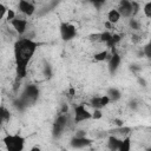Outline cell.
I'll return each mask as SVG.
<instances>
[{
  "instance_id": "obj_1",
  "label": "cell",
  "mask_w": 151,
  "mask_h": 151,
  "mask_svg": "<svg viewBox=\"0 0 151 151\" xmlns=\"http://www.w3.org/2000/svg\"><path fill=\"white\" fill-rule=\"evenodd\" d=\"M38 46L39 44L29 38H20L14 44V59L19 78H24L26 76L28 63L34 55Z\"/></svg>"
},
{
  "instance_id": "obj_2",
  "label": "cell",
  "mask_w": 151,
  "mask_h": 151,
  "mask_svg": "<svg viewBox=\"0 0 151 151\" xmlns=\"http://www.w3.org/2000/svg\"><path fill=\"white\" fill-rule=\"evenodd\" d=\"M4 144L9 151H21L25 146V138L20 134H7L4 138Z\"/></svg>"
},
{
  "instance_id": "obj_3",
  "label": "cell",
  "mask_w": 151,
  "mask_h": 151,
  "mask_svg": "<svg viewBox=\"0 0 151 151\" xmlns=\"http://www.w3.org/2000/svg\"><path fill=\"white\" fill-rule=\"evenodd\" d=\"M59 29H60V37H61V39L64 41H70L73 38H76V35H77V28H76V26L72 25V24H70V22L63 21L60 24Z\"/></svg>"
},
{
  "instance_id": "obj_4",
  "label": "cell",
  "mask_w": 151,
  "mask_h": 151,
  "mask_svg": "<svg viewBox=\"0 0 151 151\" xmlns=\"http://www.w3.org/2000/svg\"><path fill=\"white\" fill-rule=\"evenodd\" d=\"M67 122H68V119H67L66 113H63L61 112V114H59L58 118L55 119V122L53 123L52 132H53V136L54 137H59L64 132V130H65V127L67 125Z\"/></svg>"
},
{
  "instance_id": "obj_5",
  "label": "cell",
  "mask_w": 151,
  "mask_h": 151,
  "mask_svg": "<svg viewBox=\"0 0 151 151\" xmlns=\"http://www.w3.org/2000/svg\"><path fill=\"white\" fill-rule=\"evenodd\" d=\"M91 118H92V113L85 107L84 104H79L74 107V122L76 123L88 120Z\"/></svg>"
},
{
  "instance_id": "obj_6",
  "label": "cell",
  "mask_w": 151,
  "mask_h": 151,
  "mask_svg": "<svg viewBox=\"0 0 151 151\" xmlns=\"http://www.w3.org/2000/svg\"><path fill=\"white\" fill-rule=\"evenodd\" d=\"M38 96H39V88L35 85H28L25 88V92L21 99L24 100L25 104H28V101H32V103L35 101Z\"/></svg>"
},
{
  "instance_id": "obj_7",
  "label": "cell",
  "mask_w": 151,
  "mask_h": 151,
  "mask_svg": "<svg viewBox=\"0 0 151 151\" xmlns=\"http://www.w3.org/2000/svg\"><path fill=\"white\" fill-rule=\"evenodd\" d=\"M9 24L12 25V27L14 28V31L19 34L22 35L26 31H27V20L22 19V18H14L12 21H9Z\"/></svg>"
},
{
  "instance_id": "obj_8",
  "label": "cell",
  "mask_w": 151,
  "mask_h": 151,
  "mask_svg": "<svg viewBox=\"0 0 151 151\" xmlns=\"http://www.w3.org/2000/svg\"><path fill=\"white\" fill-rule=\"evenodd\" d=\"M18 7H19V11L21 13H24L25 15H27V17L33 15V13L35 12L34 5L31 1H28V0H19Z\"/></svg>"
},
{
  "instance_id": "obj_9",
  "label": "cell",
  "mask_w": 151,
  "mask_h": 151,
  "mask_svg": "<svg viewBox=\"0 0 151 151\" xmlns=\"http://www.w3.org/2000/svg\"><path fill=\"white\" fill-rule=\"evenodd\" d=\"M118 12L124 18H131L132 17V1L130 0H122L118 7Z\"/></svg>"
},
{
  "instance_id": "obj_10",
  "label": "cell",
  "mask_w": 151,
  "mask_h": 151,
  "mask_svg": "<svg viewBox=\"0 0 151 151\" xmlns=\"http://www.w3.org/2000/svg\"><path fill=\"white\" fill-rule=\"evenodd\" d=\"M92 143V140L91 139H88V138H86L85 136L84 137H74L72 140H71V145L73 146V147H77V149H79V147H85V146H87V145H90Z\"/></svg>"
},
{
  "instance_id": "obj_11",
  "label": "cell",
  "mask_w": 151,
  "mask_h": 151,
  "mask_svg": "<svg viewBox=\"0 0 151 151\" xmlns=\"http://www.w3.org/2000/svg\"><path fill=\"white\" fill-rule=\"evenodd\" d=\"M120 60L122 59H120L119 54H117V53H113L111 55V58H109V68H110V72L111 73H113V72L117 71V68L120 65Z\"/></svg>"
},
{
  "instance_id": "obj_12",
  "label": "cell",
  "mask_w": 151,
  "mask_h": 151,
  "mask_svg": "<svg viewBox=\"0 0 151 151\" xmlns=\"http://www.w3.org/2000/svg\"><path fill=\"white\" fill-rule=\"evenodd\" d=\"M120 13L118 12V9H110L109 13H107V21L111 22L112 25L113 24H117L120 19Z\"/></svg>"
},
{
  "instance_id": "obj_13",
  "label": "cell",
  "mask_w": 151,
  "mask_h": 151,
  "mask_svg": "<svg viewBox=\"0 0 151 151\" xmlns=\"http://www.w3.org/2000/svg\"><path fill=\"white\" fill-rule=\"evenodd\" d=\"M106 96L110 98L111 101H116V100H118V99L122 97V93H120V91H119L118 88H116V87H111V88L107 90Z\"/></svg>"
},
{
  "instance_id": "obj_14",
  "label": "cell",
  "mask_w": 151,
  "mask_h": 151,
  "mask_svg": "<svg viewBox=\"0 0 151 151\" xmlns=\"http://www.w3.org/2000/svg\"><path fill=\"white\" fill-rule=\"evenodd\" d=\"M120 140L119 138H117L116 136H110L109 137V142H107V146L110 150H118L119 145H120Z\"/></svg>"
},
{
  "instance_id": "obj_15",
  "label": "cell",
  "mask_w": 151,
  "mask_h": 151,
  "mask_svg": "<svg viewBox=\"0 0 151 151\" xmlns=\"http://www.w3.org/2000/svg\"><path fill=\"white\" fill-rule=\"evenodd\" d=\"M131 149V139L129 136L124 137L122 140H120V145H119V151H130Z\"/></svg>"
},
{
  "instance_id": "obj_16",
  "label": "cell",
  "mask_w": 151,
  "mask_h": 151,
  "mask_svg": "<svg viewBox=\"0 0 151 151\" xmlns=\"http://www.w3.org/2000/svg\"><path fill=\"white\" fill-rule=\"evenodd\" d=\"M109 59V53L107 51H100L98 53L94 54V60L100 63V61H104V60H107Z\"/></svg>"
},
{
  "instance_id": "obj_17",
  "label": "cell",
  "mask_w": 151,
  "mask_h": 151,
  "mask_svg": "<svg viewBox=\"0 0 151 151\" xmlns=\"http://www.w3.org/2000/svg\"><path fill=\"white\" fill-rule=\"evenodd\" d=\"M90 104H91V106L93 109H100L101 110L103 109V105H101V96L100 97H93L91 99Z\"/></svg>"
},
{
  "instance_id": "obj_18",
  "label": "cell",
  "mask_w": 151,
  "mask_h": 151,
  "mask_svg": "<svg viewBox=\"0 0 151 151\" xmlns=\"http://www.w3.org/2000/svg\"><path fill=\"white\" fill-rule=\"evenodd\" d=\"M143 12H144V15H145L147 19L151 18V2H150V1H147V2L144 5Z\"/></svg>"
},
{
  "instance_id": "obj_19",
  "label": "cell",
  "mask_w": 151,
  "mask_h": 151,
  "mask_svg": "<svg viewBox=\"0 0 151 151\" xmlns=\"http://www.w3.org/2000/svg\"><path fill=\"white\" fill-rule=\"evenodd\" d=\"M130 27L132 29H139L140 28V24H139L138 20H136L133 17H131V19H130Z\"/></svg>"
},
{
  "instance_id": "obj_20",
  "label": "cell",
  "mask_w": 151,
  "mask_h": 151,
  "mask_svg": "<svg viewBox=\"0 0 151 151\" xmlns=\"http://www.w3.org/2000/svg\"><path fill=\"white\" fill-rule=\"evenodd\" d=\"M111 35H112V34H111L110 32H103V33H100V42L104 41V42L106 44V42L110 40Z\"/></svg>"
},
{
  "instance_id": "obj_21",
  "label": "cell",
  "mask_w": 151,
  "mask_h": 151,
  "mask_svg": "<svg viewBox=\"0 0 151 151\" xmlns=\"http://www.w3.org/2000/svg\"><path fill=\"white\" fill-rule=\"evenodd\" d=\"M6 19H7V21H12L17 15H15V12L13 11V9H7V13H6Z\"/></svg>"
},
{
  "instance_id": "obj_22",
  "label": "cell",
  "mask_w": 151,
  "mask_h": 151,
  "mask_svg": "<svg viewBox=\"0 0 151 151\" xmlns=\"http://www.w3.org/2000/svg\"><path fill=\"white\" fill-rule=\"evenodd\" d=\"M7 9H8V8H7L4 4H0V20L5 18V15H6V13H7Z\"/></svg>"
},
{
  "instance_id": "obj_23",
  "label": "cell",
  "mask_w": 151,
  "mask_h": 151,
  "mask_svg": "<svg viewBox=\"0 0 151 151\" xmlns=\"http://www.w3.org/2000/svg\"><path fill=\"white\" fill-rule=\"evenodd\" d=\"M143 54H145L146 58H150V57H151V47H150L149 44L145 45V47H144V50H143Z\"/></svg>"
},
{
  "instance_id": "obj_24",
  "label": "cell",
  "mask_w": 151,
  "mask_h": 151,
  "mask_svg": "<svg viewBox=\"0 0 151 151\" xmlns=\"http://www.w3.org/2000/svg\"><path fill=\"white\" fill-rule=\"evenodd\" d=\"M101 111H100V109H94V112L92 113V118L93 119H100L101 118Z\"/></svg>"
},
{
  "instance_id": "obj_25",
  "label": "cell",
  "mask_w": 151,
  "mask_h": 151,
  "mask_svg": "<svg viewBox=\"0 0 151 151\" xmlns=\"http://www.w3.org/2000/svg\"><path fill=\"white\" fill-rule=\"evenodd\" d=\"M90 40H91V41H100V33L91 34V35H90Z\"/></svg>"
},
{
  "instance_id": "obj_26",
  "label": "cell",
  "mask_w": 151,
  "mask_h": 151,
  "mask_svg": "<svg viewBox=\"0 0 151 151\" xmlns=\"http://www.w3.org/2000/svg\"><path fill=\"white\" fill-rule=\"evenodd\" d=\"M90 1H91L96 7H100V6H101L106 0H90Z\"/></svg>"
}]
</instances>
